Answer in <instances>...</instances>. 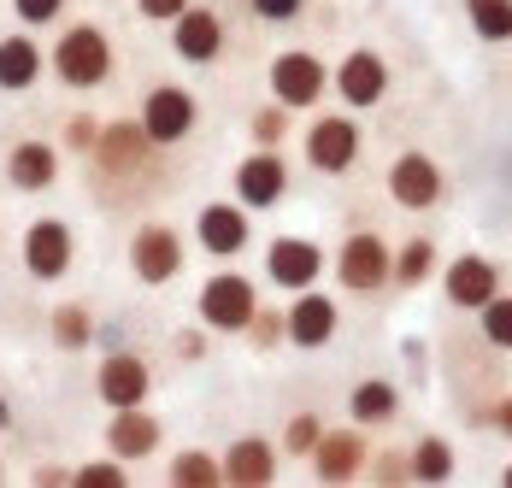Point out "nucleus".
<instances>
[{
    "instance_id": "obj_1",
    "label": "nucleus",
    "mask_w": 512,
    "mask_h": 488,
    "mask_svg": "<svg viewBox=\"0 0 512 488\" xmlns=\"http://www.w3.org/2000/svg\"><path fill=\"white\" fill-rule=\"evenodd\" d=\"M48 71L59 77V89H77V95H89V89H106L112 83V71H118V53H112V36H106L101 24H65L59 30V42L48 48Z\"/></svg>"
},
{
    "instance_id": "obj_2",
    "label": "nucleus",
    "mask_w": 512,
    "mask_h": 488,
    "mask_svg": "<svg viewBox=\"0 0 512 488\" xmlns=\"http://www.w3.org/2000/svg\"><path fill=\"white\" fill-rule=\"evenodd\" d=\"M195 312H201L206 330H218V336H242L248 318L259 312V289L242 277V271H212V277L201 283Z\"/></svg>"
},
{
    "instance_id": "obj_3",
    "label": "nucleus",
    "mask_w": 512,
    "mask_h": 488,
    "mask_svg": "<svg viewBox=\"0 0 512 488\" xmlns=\"http://www.w3.org/2000/svg\"><path fill=\"white\" fill-rule=\"evenodd\" d=\"M136 124L148 130V142L154 147H177V142L195 136V124H201V100L189 95L183 83H154V89L142 95Z\"/></svg>"
},
{
    "instance_id": "obj_4",
    "label": "nucleus",
    "mask_w": 512,
    "mask_h": 488,
    "mask_svg": "<svg viewBox=\"0 0 512 488\" xmlns=\"http://www.w3.org/2000/svg\"><path fill=\"white\" fill-rule=\"evenodd\" d=\"M18 259L36 283H59L71 265H77V230L65 218H30L24 242H18Z\"/></svg>"
},
{
    "instance_id": "obj_5",
    "label": "nucleus",
    "mask_w": 512,
    "mask_h": 488,
    "mask_svg": "<svg viewBox=\"0 0 512 488\" xmlns=\"http://www.w3.org/2000/svg\"><path fill=\"white\" fill-rule=\"evenodd\" d=\"M389 265H395V247L383 242L377 230H354V236H342L330 271L342 277L348 294H377L383 283H389Z\"/></svg>"
},
{
    "instance_id": "obj_6",
    "label": "nucleus",
    "mask_w": 512,
    "mask_h": 488,
    "mask_svg": "<svg viewBox=\"0 0 512 488\" xmlns=\"http://www.w3.org/2000/svg\"><path fill=\"white\" fill-rule=\"evenodd\" d=\"M330 95V71H324V59L307 48H289L271 59V100L277 106H289V112H307L318 100Z\"/></svg>"
},
{
    "instance_id": "obj_7",
    "label": "nucleus",
    "mask_w": 512,
    "mask_h": 488,
    "mask_svg": "<svg viewBox=\"0 0 512 488\" xmlns=\"http://www.w3.org/2000/svg\"><path fill=\"white\" fill-rule=\"evenodd\" d=\"M312 171H324V177H342V171H354L359 165V124L348 112H324V118H312L307 124V142H301Z\"/></svg>"
},
{
    "instance_id": "obj_8",
    "label": "nucleus",
    "mask_w": 512,
    "mask_h": 488,
    "mask_svg": "<svg viewBox=\"0 0 512 488\" xmlns=\"http://www.w3.org/2000/svg\"><path fill=\"white\" fill-rule=\"evenodd\" d=\"M89 159H95L101 177H142L148 159H154V142H148V130H142L136 118H112V124H101Z\"/></svg>"
},
{
    "instance_id": "obj_9",
    "label": "nucleus",
    "mask_w": 512,
    "mask_h": 488,
    "mask_svg": "<svg viewBox=\"0 0 512 488\" xmlns=\"http://www.w3.org/2000/svg\"><path fill=\"white\" fill-rule=\"evenodd\" d=\"M130 271H136V283H148V289H165L177 271H183V236L171 230V224H136V236H130Z\"/></svg>"
},
{
    "instance_id": "obj_10",
    "label": "nucleus",
    "mask_w": 512,
    "mask_h": 488,
    "mask_svg": "<svg viewBox=\"0 0 512 488\" xmlns=\"http://www.w3.org/2000/svg\"><path fill=\"white\" fill-rule=\"evenodd\" d=\"M195 242H201V253H212V259H242L248 242H254L248 206H242V200H206L201 218H195Z\"/></svg>"
},
{
    "instance_id": "obj_11",
    "label": "nucleus",
    "mask_w": 512,
    "mask_h": 488,
    "mask_svg": "<svg viewBox=\"0 0 512 488\" xmlns=\"http://www.w3.org/2000/svg\"><path fill=\"white\" fill-rule=\"evenodd\" d=\"M389 59L371 48H354L342 53V65L330 71V89L342 95V106H354V112H365V106H377V100H389Z\"/></svg>"
},
{
    "instance_id": "obj_12",
    "label": "nucleus",
    "mask_w": 512,
    "mask_h": 488,
    "mask_svg": "<svg viewBox=\"0 0 512 488\" xmlns=\"http://www.w3.org/2000/svg\"><path fill=\"white\" fill-rule=\"evenodd\" d=\"M95 394L106 406H142L154 394V371L136 347H112L101 365H95Z\"/></svg>"
},
{
    "instance_id": "obj_13",
    "label": "nucleus",
    "mask_w": 512,
    "mask_h": 488,
    "mask_svg": "<svg viewBox=\"0 0 512 488\" xmlns=\"http://www.w3.org/2000/svg\"><path fill=\"white\" fill-rule=\"evenodd\" d=\"M448 195V177H442V165L430 159V153H401L395 165H389V200L395 206H407V212H430L436 200Z\"/></svg>"
},
{
    "instance_id": "obj_14",
    "label": "nucleus",
    "mask_w": 512,
    "mask_h": 488,
    "mask_svg": "<svg viewBox=\"0 0 512 488\" xmlns=\"http://www.w3.org/2000/svg\"><path fill=\"white\" fill-rule=\"evenodd\" d=\"M159 441H165V424H159L154 412H148V400L142 406H112V418H106V453L112 459H154Z\"/></svg>"
},
{
    "instance_id": "obj_15",
    "label": "nucleus",
    "mask_w": 512,
    "mask_h": 488,
    "mask_svg": "<svg viewBox=\"0 0 512 488\" xmlns=\"http://www.w3.org/2000/svg\"><path fill=\"white\" fill-rule=\"evenodd\" d=\"M171 48L183 65H212L218 53H224V18L212 12V6H183L177 18H171Z\"/></svg>"
},
{
    "instance_id": "obj_16",
    "label": "nucleus",
    "mask_w": 512,
    "mask_h": 488,
    "mask_svg": "<svg viewBox=\"0 0 512 488\" xmlns=\"http://www.w3.org/2000/svg\"><path fill=\"white\" fill-rule=\"evenodd\" d=\"M283 195H289V165H283L277 147H259V153H248L236 165V200L248 212H265V206H277Z\"/></svg>"
},
{
    "instance_id": "obj_17",
    "label": "nucleus",
    "mask_w": 512,
    "mask_h": 488,
    "mask_svg": "<svg viewBox=\"0 0 512 488\" xmlns=\"http://www.w3.org/2000/svg\"><path fill=\"white\" fill-rule=\"evenodd\" d=\"M6 189H18V195H48L53 183H59V147L53 142H36V136H24V142L6 147Z\"/></svg>"
},
{
    "instance_id": "obj_18",
    "label": "nucleus",
    "mask_w": 512,
    "mask_h": 488,
    "mask_svg": "<svg viewBox=\"0 0 512 488\" xmlns=\"http://www.w3.org/2000/svg\"><path fill=\"white\" fill-rule=\"evenodd\" d=\"M265 277L277 289H312L324 277V247L307 242V236H277L265 247Z\"/></svg>"
},
{
    "instance_id": "obj_19",
    "label": "nucleus",
    "mask_w": 512,
    "mask_h": 488,
    "mask_svg": "<svg viewBox=\"0 0 512 488\" xmlns=\"http://www.w3.org/2000/svg\"><path fill=\"white\" fill-rule=\"evenodd\" d=\"M336 324H342V312H336V300H330V294L295 289V306L283 312V342H295V347H330Z\"/></svg>"
},
{
    "instance_id": "obj_20",
    "label": "nucleus",
    "mask_w": 512,
    "mask_h": 488,
    "mask_svg": "<svg viewBox=\"0 0 512 488\" xmlns=\"http://www.w3.org/2000/svg\"><path fill=\"white\" fill-rule=\"evenodd\" d=\"M365 453L371 447H365L359 430H324L307 459H312V477L318 483H354L359 471H365Z\"/></svg>"
},
{
    "instance_id": "obj_21",
    "label": "nucleus",
    "mask_w": 512,
    "mask_h": 488,
    "mask_svg": "<svg viewBox=\"0 0 512 488\" xmlns=\"http://www.w3.org/2000/svg\"><path fill=\"white\" fill-rule=\"evenodd\" d=\"M442 294L465 306V312H477L489 294H501V265L495 259H483V253H460L448 271H442Z\"/></svg>"
},
{
    "instance_id": "obj_22",
    "label": "nucleus",
    "mask_w": 512,
    "mask_h": 488,
    "mask_svg": "<svg viewBox=\"0 0 512 488\" xmlns=\"http://www.w3.org/2000/svg\"><path fill=\"white\" fill-rule=\"evenodd\" d=\"M42 71H48V53H42V42H36L30 30L0 36V89H6V95L36 89V83H42Z\"/></svg>"
},
{
    "instance_id": "obj_23",
    "label": "nucleus",
    "mask_w": 512,
    "mask_h": 488,
    "mask_svg": "<svg viewBox=\"0 0 512 488\" xmlns=\"http://www.w3.org/2000/svg\"><path fill=\"white\" fill-rule=\"evenodd\" d=\"M224 483H236V488H265L271 477H277V447L265 436H236L230 447H224Z\"/></svg>"
},
{
    "instance_id": "obj_24",
    "label": "nucleus",
    "mask_w": 512,
    "mask_h": 488,
    "mask_svg": "<svg viewBox=\"0 0 512 488\" xmlns=\"http://www.w3.org/2000/svg\"><path fill=\"white\" fill-rule=\"evenodd\" d=\"M348 412H354V424H395L401 418V389L389 377H365L348 394Z\"/></svg>"
},
{
    "instance_id": "obj_25",
    "label": "nucleus",
    "mask_w": 512,
    "mask_h": 488,
    "mask_svg": "<svg viewBox=\"0 0 512 488\" xmlns=\"http://www.w3.org/2000/svg\"><path fill=\"white\" fill-rule=\"evenodd\" d=\"M48 336L59 353H83V347L95 342V312L83 306V300H65V306H53V324Z\"/></svg>"
},
{
    "instance_id": "obj_26",
    "label": "nucleus",
    "mask_w": 512,
    "mask_h": 488,
    "mask_svg": "<svg viewBox=\"0 0 512 488\" xmlns=\"http://www.w3.org/2000/svg\"><path fill=\"white\" fill-rule=\"evenodd\" d=\"M430 271H436V242H430V236H407V242L395 247V265H389V277H395L401 289L430 283Z\"/></svg>"
},
{
    "instance_id": "obj_27",
    "label": "nucleus",
    "mask_w": 512,
    "mask_h": 488,
    "mask_svg": "<svg viewBox=\"0 0 512 488\" xmlns=\"http://www.w3.org/2000/svg\"><path fill=\"white\" fill-rule=\"evenodd\" d=\"M171 483L177 488H212V483H224V465H218V453H206V447H183V453L171 459Z\"/></svg>"
},
{
    "instance_id": "obj_28",
    "label": "nucleus",
    "mask_w": 512,
    "mask_h": 488,
    "mask_svg": "<svg viewBox=\"0 0 512 488\" xmlns=\"http://www.w3.org/2000/svg\"><path fill=\"white\" fill-rule=\"evenodd\" d=\"M412 483H448L454 477V447L442 436H424L418 447H412Z\"/></svg>"
},
{
    "instance_id": "obj_29",
    "label": "nucleus",
    "mask_w": 512,
    "mask_h": 488,
    "mask_svg": "<svg viewBox=\"0 0 512 488\" xmlns=\"http://www.w3.org/2000/svg\"><path fill=\"white\" fill-rule=\"evenodd\" d=\"M465 18L483 42H512V0H465Z\"/></svg>"
},
{
    "instance_id": "obj_30",
    "label": "nucleus",
    "mask_w": 512,
    "mask_h": 488,
    "mask_svg": "<svg viewBox=\"0 0 512 488\" xmlns=\"http://www.w3.org/2000/svg\"><path fill=\"white\" fill-rule=\"evenodd\" d=\"M477 318H483V336L501 347V353H512V294H489L477 306Z\"/></svg>"
},
{
    "instance_id": "obj_31",
    "label": "nucleus",
    "mask_w": 512,
    "mask_h": 488,
    "mask_svg": "<svg viewBox=\"0 0 512 488\" xmlns=\"http://www.w3.org/2000/svg\"><path fill=\"white\" fill-rule=\"evenodd\" d=\"M248 130H254V142H259V147H277L283 136H289V130H295V112L271 100V106H259L254 118H248Z\"/></svg>"
},
{
    "instance_id": "obj_32",
    "label": "nucleus",
    "mask_w": 512,
    "mask_h": 488,
    "mask_svg": "<svg viewBox=\"0 0 512 488\" xmlns=\"http://www.w3.org/2000/svg\"><path fill=\"white\" fill-rule=\"evenodd\" d=\"M71 483L83 488H124V459H95V465H77Z\"/></svg>"
},
{
    "instance_id": "obj_33",
    "label": "nucleus",
    "mask_w": 512,
    "mask_h": 488,
    "mask_svg": "<svg viewBox=\"0 0 512 488\" xmlns=\"http://www.w3.org/2000/svg\"><path fill=\"white\" fill-rule=\"evenodd\" d=\"M318 436H324V424H318L312 412H301V418H289V430H283V453H301V459H307L312 447H318Z\"/></svg>"
},
{
    "instance_id": "obj_34",
    "label": "nucleus",
    "mask_w": 512,
    "mask_h": 488,
    "mask_svg": "<svg viewBox=\"0 0 512 488\" xmlns=\"http://www.w3.org/2000/svg\"><path fill=\"white\" fill-rule=\"evenodd\" d=\"M12 12H18V24H30V30H42V24H59V12H65V0H12Z\"/></svg>"
},
{
    "instance_id": "obj_35",
    "label": "nucleus",
    "mask_w": 512,
    "mask_h": 488,
    "mask_svg": "<svg viewBox=\"0 0 512 488\" xmlns=\"http://www.w3.org/2000/svg\"><path fill=\"white\" fill-rule=\"evenodd\" d=\"M95 136H101V118H95V112L65 118V147H71V153H89V147H95Z\"/></svg>"
},
{
    "instance_id": "obj_36",
    "label": "nucleus",
    "mask_w": 512,
    "mask_h": 488,
    "mask_svg": "<svg viewBox=\"0 0 512 488\" xmlns=\"http://www.w3.org/2000/svg\"><path fill=\"white\" fill-rule=\"evenodd\" d=\"M248 6H254V18H265V24H295L307 12V0H248Z\"/></svg>"
},
{
    "instance_id": "obj_37",
    "label": "nucleus",
    "mask_w": 512,
    "mask_h": 488,
    "mask_svg": "<svg viewBox=\"0 0 512 488\" xmlns=\"http://www.w3.org/2000/svg\"><path fill=\"white\" fill-rule=\"evenodd\" d=\"M242 336H254V347L265 353V347H277V342H283V318H277V312H254Z\"/></svg>"
},
{
    "instance_id": "obj_38",
    "label": "nucleus",
    "mask_w": 512,
    "mask_h": 488,
    "mask_svg": "<svg viewBox=\"0 0 512 488\" xmlns=\"http://www.w3.org/2000/svg\"><path fill=\"white\" fill-rule=\"evenodd\" d=\"M371 477H377V483H412V465L389 447V453H377V459H371Z\"/></svg>"
},
{
    "instance_id": "obj_39",
    "label": "nucleus",
    "mask_w": 512,
    "mask_h": 488,
    "mask_svg": "<svg viewBox=\"0 0 512 488\" xmlns=\"http://www.w3.org/2000/svg\"><path fill=\"white\" fill-rule=\"evenodd\" d=\"M183 6H189V0H136V12H142L148 24H171Z\"/></svg>"
},
{
    "instance_id": "obj_40",
    "label": "nucleus",
    "mask_w": 512,
    "mask_h": 488,
    "mask_svg": "<svg viewBox=\"0 0 512 488\" xmlns=\"http://www.w3.org/2000/svg\"><path fill=\"white\" fill-rule=\"evenodd\" d=\"M483 418H489V424H495V430H501V436L512 441V394L501 400V406H489V412H477V424H483Z\"/></svg>"
},
{
    "instance_id": "obj_41",
    "label": "nucleus",
    "mask_w": 512,
    "mask_h": 488,
    "mask_svg": "<svg viewBox=\"0 0 512 488\" xmlns=\"http://www.w3.org/2000/svg\"><path fill=\"white\" fill-rule=\"evenodd\" d=\"M177 353H183V359H206V336L183 330V336H177Z\"/></svg>"
},
{
    "instance_id": "obj_42",
    "label": "nucleus",
    "mask_w": 512,
    "mask_h": 488,
    "mask_svg": "<svg viewBox=\"0 0 512 488\" xmlns=\"http://www.w3.org/2000/svg\"><path fill=\"white\" fill-rule=\"evenodd\" d=\"M36 483H71V471H65V465H42V471H36Z\"/></svg>"
},
{
    "instance_id": "obj_43",
    "label": "nucleus",
    "mask_w": 512,
    "mask_h": 488,
    "mask_svg": "<svg viewBox=\"0 0 512 488\" xmlns=\"http://www.w3.org/2000/svg\"><path fill=\"white\" fill-rule=\"evenodd\" d=\"M6 418H12V406H6V400H0V430H6Z\"/></svg>"
},
{
    "instance_id": "obj_44",
    "label": "nucleus",
    "mask_w": 512,
    "mask_h": 488,
    "mask_svg": "<svg viewBox=\"0 0 512 488\" xmlns=\"http://www.w3.org/2000/svg\"><path fill=\"white\" fill-rule=\"evenodd\" d=\"M501 483H507V488H512V465H507V471H501Z\"/></svg>"
}]
</instances>
